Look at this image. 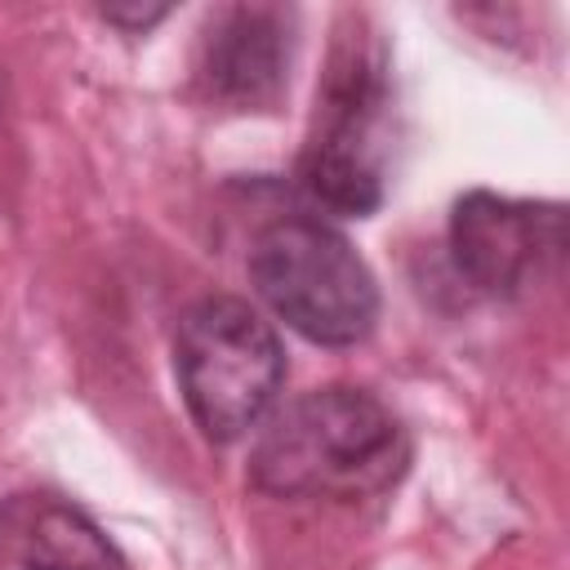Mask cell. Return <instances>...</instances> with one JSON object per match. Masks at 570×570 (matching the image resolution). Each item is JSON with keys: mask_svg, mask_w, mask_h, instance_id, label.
<instances>
[{"mask_svg": "<svg viewBox=\"0 0 570 570\" xmlns=\"http://www.w3.org/2000/svg\"><path fill=\"white\" fill-rule=\"evenodd\" d=\"M410 468L401 419L365 387L325 383L267 414L249 445V485L272 499L361 503Z\"/></svg>", "mask_w": 570, "mask_h": 570, "instance_id": "cell-1", "label": "cell"}, {"mask_svg": "<svg viewBox=\"0 0 570 570\" xmlns=\"http://www.w3.org/2000/svg\"><path fill=\"white\" fill-rule=\"evenodd\" d=\"M387 116L392 85L379 40H370L361 27L338 31L298 156V187L312 205L338 218H370L383 205Z\"/></svg>", "mask_w": 570, "mask_h": 570, "instance_id": "cell-2", "label": "cell"}, {"mask_svg": "<svg viewBox=\"0 0 570 570\" xmlns=\"http://www.w3.org/2000/svg\"><path fill=\"white\" fill-rule=\"evenodd\" d=\"M258 298L307 343L352 347L379 321V285L352 240L316 214H281L249 245Z\"/></svg>", "mask_w": 570, "mask_h": 570, "instance_id": "cell-3", "label": "cell"}, {"mask_svg": "<svg viewBox=\"0 0 570 570\" xmlns=\"http://www.w3.org/2000/svg\"><path fill=\"white\" fill-rule=\"evenodd\" d=\"M174 374L191 423L227 445L272 410L285 383V347L258 307L236 294H209L178 316Z\"/></svg>", "mask_w": 570, "mask_h": 570, "instance_id": "cell-4", "label": "cell"}, {"mask_svg": "<svg viewBox=\"0 0 570 570\" xmlns=\"http://www.w3.org/2000/svg\"><path fill=\"white\" fill-rule=\"evenodd\" d=\"M566 254V214L552 200L468 191L450 209V263L490 298L521 294Z\"/></svg>", "mask_w": 570, "mask_h": 570, "instance_id": "cell-5", "label": "cell"}, {"mask_svg": "<svg viewBox=\"0 0 570 570\" xmlns=\"http://www.w3.org/2000/svg\"><path fill=\"white\" fill-rule=\"evenodd\" d=\"M294 62V9L223 4L200 27L196 85L232 111H267L281 102Z\"/></svg>", "mask_w": 570, "mask_h": 570, "instance_id": "cell-6", "label": "cell"}, {"mask_svg": "<svg viewBox=\"0 0 570 570\" xmlns=\"http://www.w3.org/2000/svg\"><path fill=\"white\" fill-rule=\"evenodd\" d=\"M0 570H129L107 530L58 494L0 499Z\"/></svg>", "mask_w": 570, "mask_h": 570, "instance_id": "cell-7", "label": "cell"}, {"mask_svg": "<svg viewBox=\"0 0 570 570\" xmlns=\"http://www.w3.org/2000/svg\"><path fill=\"white\" fill-rule=\"evenodd\" d=\"M165 13H169L165 4H156V9H102V18L116 22V27H125V31H147V27L160 22Z\"/></svg>", "mask_w": 570, "mask_h": 570, "instance_id": "cell-8", "label": "cell"}]
</instances>
